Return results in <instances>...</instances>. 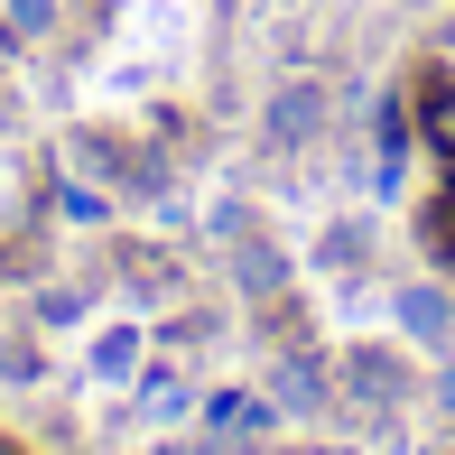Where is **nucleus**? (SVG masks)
Segmentation results:
<instances>
[{
    "instance_id": "ddd939ff",
    "label": "nucleus",
    "mask_w": 455,
    "mask_h": 455,
    "mask_svg": "<svg viewBox=\"0 0 455 455\" xmlns=\"http://www.w3.org/2000/svg\"><path fill=\"white\" fill-rule=\"evenodd\" d=\"M437 409H446V419H455V363L437 371Z\"/></svg>"
},
{
    "instance_id": "423d86ee",
    "label": "nucleus",
    "mask_w": 455,
    "mask_h": 455,
    "mask_svg": "<svg viewBox=\"0 0 455 455\" xmlns=\"http://www.w3.org/2000/svg\"><path fill=\"white\" fill-rule=\"evenodd\" d=\"M409 112H419V140H427V149H437L446 168H455V75H427Z\"/></svg>"
},
{
    "instance_id": "2eb2a0df",
    "label": "nucleus",
    "mask_w": 455,
    "mask_h": 455,
    "mask_svg": "<svg viewBox=\"0 0 455 455\" xmlns=\"http://www.w3.org/2000/svg\"><path fill=\"white\" fill-rule=\"evenodd\" d=\"M400 10H437V0H400Z\"/></svg>"
},
{
    "instance_id": "39448f33",
    "label": "nucleus",
    "mask_w": 455,
    "mask_h": 455,
    "mask_svg": "<svg viewBox=\"0 0 455 455\" xmlns=\"http://www.w3.org/2000/svg\"><path fill=\"white\" fill-rule=\"evenodd\" d=\"M270 409H279V419H316V409H325V371L307 363V354H288L270 371Z\"/></svg>"
},
{
    "instance_id": "1a4fd4ad",
    "label": "nucleus",
    "mask_w": 455,
    "mask_h": 455,
    "mask_svg": "<svg viewBox=\"0 0 455 455\" xmlns=\"http://www.w3.org/2000/svg\"><path fill=\"white\" fill-rule=\"evenodd\" d=\"M0 19H10V37H47L56 28V0H0Z\"/></svg>"
},
{
    "instance_id": "f03ea898",
    "label": "nucleus",
    "mask_w": 455,
    "mask_h": 455,
    "mask_svg": "<svg viewBox=\"0 0 455 455\" xmlns=\"http://www.w3.org/2000/svg\"><path fill=\"white\" fill-rule=\"evenodd\" d=\"M270 390H214V400H204V437L214 446H260L270 437Z\"/></svg>"
},
{
    "instance_id": "f3484780",
    "label": "nucleus",
    "mask_w": 455,
    "mask_h": 455,
    "mask_svg": "<svg viewBox=\"0 0 455 455\" xmlns=\"http://www.w3.org/2000/svg\"><path fill=\"white\" fill-rule=\"evenodd\" d=\"M446 204H455V168H446Z\"/></svg>"
},
{
    "instance_id": "f8f14e48",
    "label": "nucleus",
    "mask_w": 455,
    "mask_h": 455,
    "mask_svg": "<svg viewBox=\"0 0 455 455\" xmlns=\"http://www.w3.org/2000/svg\"><path fill=\"white\" fill-rule=\"evenodd\" d=\"M37 316H47V325H66V316H84V298H75V288H47V298H37Z\"/></svg>"
},
{
    "instance_id": "dca6fc26",
    "label": "nucleus",
    "mask_w": 455,
    "mask_h": 455,
    "mask_svg": "<svg viewBox=\"0 0 455 455\" xmlns=\"http://www.w3.org/2000/svg\"><path fill=\"white\" fill-rule=\"evenodd\" d=\"M316 455H354V446H316Z\"/></svg>"
},
{
    "instance_id": "6e6552de",
    "label": "nucleus",
    "mask_w": 455,
    "mask_h": 455,
    "mask_svg": "<svg viewBox=\"0 0 455 455\" xmlns=\"http://www.w3.org/2000/svg\"><path fill=\"white\" fill-rule=\"evenodd\" d=\"M131 371H140V335H131V325H112V335L93 344V381H131Z\"/></svg>"
},
{
    "instance_id": "7ed1b4c3",
    "label": "nucleus",
    "mask_w": 455,
    "mask_h": 455,
    "mask_svg": "<svg viewBox=\"0 0 455 455\" xmlns=\"http://www.w3.org/2000/svg\"><path fill=\"white\" fill-rule=\"evenodd\" d=\"M390 316H400V335L427 344V354H446V344H455V298H446V288H427V279H409L400 298H390Z\"/></svg>"
},
{
    "instance_id": "0eeeda50",
    "label": "nucleus",
    "mask_w": 455,
    "mask_h": 455,
    "mask_svg": "<svg viewBox=\"0 0 455 455\" xmlns=\"http://www.w3.org/2000/svg\"><path fill=\"white\" fill-rule=\"evenodd\" d=\"M233 279H242V298H279V288H288V260L270 251V242H251V233H242V251H233Z\"/></svg>"
},
{
    "instance_id": "9d476101",
    "label": "nucleus",
    "mask_w": 455,
    "mask_h": 455,
    "mask_svg": "<svg viewBox=\"0 0 455 455\" xmlns=\"http://www.w3.org/2000/svg\"><path fill=\"white\" fill-rule=\"evenodd\" d=\"M363 251H371V233H363V223H344V233H325V251H316V260H325V270H354Z\"/></svg>"
},
{
    "instance_id": "4468645a",
    "label": "nucleus",
    "mask_w": 455,
    "mask_h": 455,
    "mask_svg": "<svg viewBox=\"0 0 455 455\" xmlns=\"http://www.w3.org/2000/svg\"><path fill=\"white\" fill-rule=\"evenodd\" d=\"M177 455H223V446H177Z\"/></svg>"
},
{
    "instance_id": "20e7f679",
    "label": "nucleus",
    "mask_w": 455,
    "mask_h": 455,
    "mask_svg": "<svg viewBox=\"0 0 455 455\" xmlns=\"http://www.w3.org/2000/svg\"><path fill=\"white\" fill-rule=\"evenodd\" d=\"M344 381H354V400H371V409H400L409 400V363L381 354V344H354V354H344Z\"/></svg>"
},
{
    "instance_id": "f257e3e1",
    "label": "nucleus",
    "mask_w": 455,
    "mask_h": 455,
    "mask_svg": "<svg viewBox=\"0 0 455 455\" xmlns=\"http://www.w3.org/2000/svg\"><path fill=\"white\" fill-rule=\"evenodd\" d=\"M316 131H325V84L316 75H288L270 93V149H307Z\"/></svg>"
},
{
    "instance_id": "9b49d317",
    "label": "nucleus",
    "mask_w": 455,
    "mask_h": 455,
    "mask_svg": "<svg viewBox=\"0 0 455 455\" xmlns=\"http://www.w3.org/2000/svg\"><path fill=\"white\" fill-rule=\"evenodd\" d=\"M149 409H158V419H168V409H186V381H177V371H149Z\"/></svg>"
}]
</instances>
